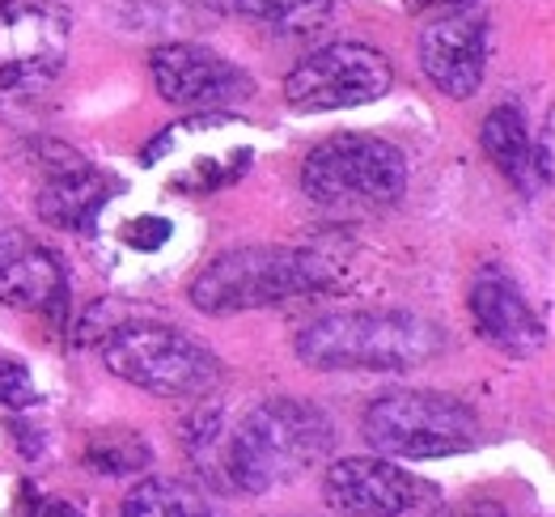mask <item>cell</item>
<instances>
[{
	"instance_id": "obj_5",
	"label": "cell",
	"mask_w": 555,
	"mask_h": 517,
	"mask_svg": "<svg viewBox=\"0 0 555 517\" xmlns=\"http://www.w3.org/2000/svg\"><path fill=\"white\" fill-rule=\"evenodd\" d=\"M365 441L390 458H450L479 445L483 428L463 399L437 390H395L365 412Z\"/></svg>"
},
{
	"instance_id": "obj_12",
	"label": "cell",
	"mask_w": 555,
	"mask_h": 517,
	"mask_svg": "<svg viewBox=\"0 0 555 517\" xmlns=\"http://www.w3.org/2000/svg\"><path fill=\"white\" fill-rule=\"evenodd\" d=\"M470 319H475V331L505 357H534L543 348V323H539L534 306L501 268H483L475 276Z\"/></svg>"
},
{
	"instance_id": "obj_17",
	"label": "cell",
	"mask_w": 555,
	"mask_h": 517,
	"mask_svg": "<svg viewBox=\"0 0 555 517\" xmlns=\"http://www.w3.org/2000/svg\"><path fill=\"white\" fill-rule=\"evenodd\" d=\"M119 517H221L212 509V501L191 488L183 479H166V475H153L137 483L128 496H124V514Z\"/></svg>"
},
{
	"instance_id": "obj_20",
	"label": "cell",
	"mask_w": 555,
	"mask_h": 517,
	"mask_svg": "<svg viewBox=\"0 0 555 517\" xmlns=\"http://www.w3.org/2000/svg\"><path fill=\"white\" fill-rule=\"evenodd\" d=\"M166 237H170V221L166 217H137V221L124 225V242L137 246V250H157Z\"/></svg>"
},
{
	"instance_id": "obj_7",
	"label": "cell",
	"mask_w": 555,
	"mask_h": 517,
	"mask_svg": "<svg viewBox=\"0 0 555 517\" xmlns=\"http://www.w3.org/2000/svg\"><path fill=\"white\" fill-rule=\"evenodd\" d=\"M395 68L370 43H326L310 51L288 77L284 98L297 111H348L390 94Z\"/></svg>"
},
{
	"instance_id": "obj_21",
	"label": "cell",
	"mask_w": 555,
	"mask_h": 517,
	"mask_svg": "<svg viewBox=\"0 0 555 517\" xmlns=\"http://www.w3.org/2000/svg\"><path fill=\"white\" fill-rule=\"evenodd\" d=\"M441 517H505L501 505H459V509H446Z\"/></svg>"
},
{
	"instance_id": "obj_13",
	"label": "cell",
	"mask_w": 555,
	"mask_h": 517,
	"mask_svg": "<svg viewBox=\"0 0 555 517\" xmlns=\"http://www.w3.org/2000/svg\"><path fill=\"white\" fill-rule=\"evenodd\" d=\"M64 263L30 234L0 225V306L13 310H60L64 306Z\"/></svg>"
},
{
	"instance_id": "obj_14",
	"label": "cell",
	"mask_w": 555,
	"mask_h": 517,
	"mask_svg": "<svg viewBox=\"0 0 555 517\" xmlns=\"http://www.w3.org/2000/svg\"><path fill=\"white\" fill-rule=\"evenodd\" d=\"M115 191L119 183L111 175L93 170L86 161H73L64 170L47 175V183L39 188V217L51 230H64V234H93V225Z\"/></svg>"
},
{
	"instance_id": "obj_8",
	"label": "cell",
	"mask_w": 555,
	"mask_h": 517,
	"mask_svg": "<svg viewBox=\"0 0 555 517\" xmlns=\"http://www.w3.org/2000/svg\"><path fill=\"white\" fill-rule=\"evenodd\" d=\"M68 55V13L51 0H26L0 13V94L39 98Z\"/></svg>"
},
{
	"instance_id": "obj_16",
	"label": "cell",
	"mask_w": 555,
	"mask_h": 517,
	"mask_svg": "<svg viewBox=\"0 0 555 517\" xmlns=\"http://www.w3.org/2000/svg\"><path fill=\"white\" fill-rule=\"evenodd\" d=\"M221 13L242 17V22H259L276 35H310L326 26V17L335 13L339 0H212Z\"/></svg>"
},
{
	"instance_id": "obj_1",
	"label": "cell",
	"mask_w": 555,
	"mask_h": 517,
	"mask_svg": "<svg viewBox=\"0 0 555 517\" xmlns=\"http://www.w3.org/2000/svg\"><path fill=\"white\" fill-rule=\"evenodd\" d=\"M335 424L310 399H268L225 432L221 416L204 412L183 424V450L225 492H272L323 463Z\"/></svg>"
},
{
	"instance_id": "obj_22",
	"label": "cell",
	"mask_w": 555,
	"mask_h": 517,
	"mask_svg": "<svg viewBox=\"0 0 555 517\" xmlns=\"http://www.w3.org/2000/svg\"><path fill=\"white\" fill-rule=\"evenodd\" d=\"M43 517H81L68 501H51V505H43Z\"/></svg>"
},
{
	"instance_id": "obj_2",
	"label": "cell",
	"mask_w": 555,
	"mask_h": 517,
	"mask_svg": "<svg viewBox=\"0 0 555 517\" xmlns=\"http://www.w3.org/2000/svg\"><path fill=\"white\" fill-rule=\"evenodd\" d=\"M446 348L437 323L403 314V310H361V314H331L297 335V357L310 370H373V374H403L428 365Z\"/></svg>"
},
{
	"instance_id": "obj_9",
	"label": "cell",
	"mask_w": 555,
	"mask_h": 517,
	"mask_svg": "<svg viewBox=\"0 0 555 517\" xmlns=\"http://www.w3.org/2000/svg\"><path fill=\"white\" fill-rule=\"evenodd\" d=\"M157 94L183 111H221L250 94V77L204 43H166L149 55Z\"/></svg>"
},
{
	"instance_id": "obj_23",
	"label": "cell",
	"mask_w": 555,
	"mask_h": 517,
	"mask_svg": "<svg viewBox=\"0 0 555 517\" xmlns=\"http://www.w3.org/2000/svg\"><path fill=\"white\" fill-rule=\"evenodd\" d=\"M416 9H433V4H463V0H412Z\"/></svg>"
},
{
	"instance_id": "obj_18",
	"label": "cell",
	"mask_w": 555,
	"mask_h": 517,
	"mask_svg": "<svg viewBox=\"0 0 555 517\" xmlns=\"http://www.w3.org/2000/svg\"><path fill=\"white\" fill-rule=\"evenodd\" d=\"M86 463L102 475H128V470L149 467V450L132 432H115V437H98L86 450Z\"/></svg>"
},
{
	"instance_id": "obj_24",
	"label": "cell",
	"mask_w": 555,
	"mask_h": 517,
	"mask_svg": "<svg viewBox=\"0 0 555 517\" xmlns=\"http://www.w3.org/2000/svg\"><path fill=\"white\" fill-rule=\"evenodd\" d=\"M17 4H26V0H0V13H9V9H17Z\"/></svg>"
},
{
	"instance_id": "obj_15",
	"label": "cell",
	"mask_w": 555,
	"mask_h": 517,
	"mask_svg": "<svg viewBox=\"0 0 555 517\" xmlns=\"http://www.w3.org/2000/svg\"><path fill=\"white\" fill-rule=\"evenodd\" d=\"M479 141H483V153L496 161V170L509 179L513 188L530 191L534 179H539V153H534V137H530V124L517 106H496L483 128H479Z\"/></svg>"
},
{
	"instance_id": "obj_6",
	"label": "cell",
	"mask_w": 555,
	"mask_h": 517,
	"mask_svg": "<svg viewBox=\"0 0 555 517\" xmlns=\"http://www.w3.org/2000/svg\"><path fill=\"white\" fill-rule=\"evenodd\" d=\"M408 188L403 148L382 137H331L301 166V191L326 208H386Z\"/></svg>"
},
{
	"instance_id": "obj_11",
	"label": "cell",
	"mask_w": 555,
	"mask_h": 517,
	"mask_svg": "<svg viewBox=\"0 0 555 517\" xmlns=\"http://www.w3.org/2000/svg\"><path fill=\"white\" fill-rule=\"evenodd\" d=\"M323 501L339 517H408L420 483L390 458H339L323 470Z\"/></svg>"
},
{
	"instance_id": "obj_3",
	"label": "cell",
	"mask_w": 555,
	"mask_h": 517,
	"mask_svg": "<svg viewBox=\"0 0 555 517\" xmlns=\"http://www.w3.org/2000/svg\"><path fill=\"white\" fill-rule=\"evenodd\" d=\"M335 263L301 246H242L217 255L191 284V306L199 314L268 310L288 297H306L335 284Z\"/></svg>"
},
{
	"instance_id": "obj_4",
	"label": "cell",
	"mask_w": 555,
	"mask_h": 517,
	"mask_svg": "<svg viewBox=\"0 0 555 517\" xmlns=\"http://www.w3.org/2000/svg\"><path fill=\"white\" fill-rule=\"evenodd\" d=\"M102 361L106 370L162 399H199L221 386L225 365L183 331L162 323H128L102 335Z\"/></svg>"
},
{
	"instance_id": "obj_19",
	"label": "cell",
	"mask_w": 555,
	"mask_h": 517,
	"mask_svg": "<svg viewBox=\"0 0 555 517\" xmlns=\"http://www.w3.org/2000/svg\"><path fill=\"white\" fill-rule=\"evenodd\" d=\"M35 399H39V386H35L30 370L22 361H4L0 357V403L4 408H30Z\"/></svg>"
},
{
	"instance_id": "obj_10",
	"label": "cell",
	"mask_w": 555,
	"mask_h": 517,
	"mask_svg": "<svg viewBox=\"0 0 555 517\" xmlns=\"http://www.w3.org/2000/svg\"><path fill=\"white\" fill-rule=\"evenodd\" d=\"M492 51V22L475 9H459L420 35V68L446 98H470L483 86Z\"/></svg>"
}]
</instances>
